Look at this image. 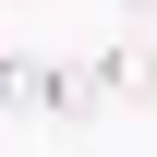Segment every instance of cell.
<instances>
[{
	"label": "cell",
	"mask_w": 157,
	"mask_h": 157,
	"mask_svg": "<svg viewBox=\"0 0 157 157\" xmlns=\"http://www.w3.org/2000/svg\"><path fill=\"white\" fill-rule=\"evenodd\" d=\"M109 12H157V0H109Z\"/></svg>",
	"instance_id": "6da1fadb"
}]
</instances>
